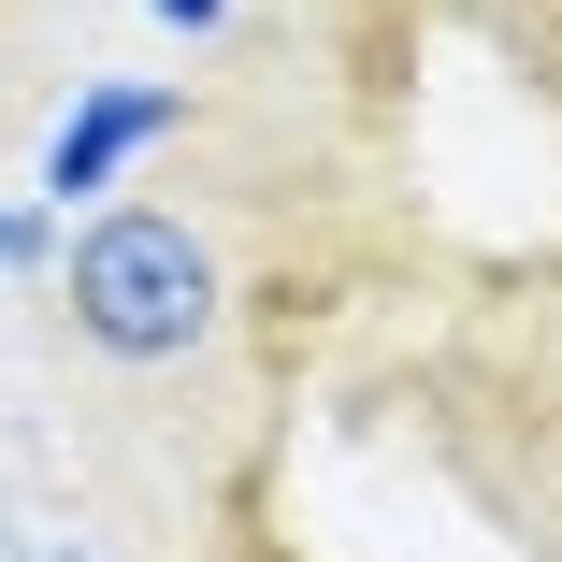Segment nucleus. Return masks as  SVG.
<instances>
[{
	"instance_id": "obj_1",
	"label": "nucleus",
	"mask_w": 562,
	"mask_h": 562,
	"mask_svg": "<svg viewBox=\"0 0 562 562\" xmlns=\"http://www.w3.org/2000/svg\"><path fill=\"white\" fill-rule=\"evenodd\" d=\"M58 317L87 331L101 361H188L202 331H216V246L188 232V216H159V202H116V216L72 232Z\"/></svg>"
},
{
	"instance_id": "obj_2",
	"label": "nucleus",
	"mask_w": 562,
	"mask_h": 562,
	"mask_svg": "<svg viewBox=\"0 0 562 562\" xmlns=\"http://www.w3.org/2000/svg\"><path fill=\"white\" fill-rule=\"evenodd\" d=\"M173 116H188L173 87H101V101H72V131L44 145V202H72V188H116V173H131V159L173 131Z\"/></svg>"
},
{
	"instance_id": "obj_3",
	"label": "nucleus",
	"mask_w": 562,
	"mask_h": 562,
	"mask_svg": "<svg viewBox=\"0 0 562 562\" xmlns=\"http://www.w3.org/2000/svg\"><path fill=\"white\" fill-rule=\"evenodd\" d=\"M159 15H173V30H216V15H232V0H159Z\"/></svg>"
}]
</instances>
